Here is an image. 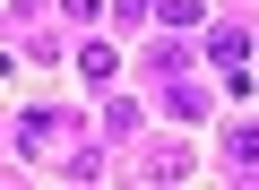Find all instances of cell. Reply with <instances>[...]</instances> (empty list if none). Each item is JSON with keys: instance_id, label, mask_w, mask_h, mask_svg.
<instances>
[{"instance_id": "7a4b0ae2", "label": "cell", "mask_w": 259, "mask_h": 190, "mask_svg": "<svg viewBox=\"0 0 259 190\" xmlns=\"http://www.w3.org/2000/svg\"><path fill=\"white\" fill-rule=\"evenodd\" d=\"M52 138H61V112H52V104L18 112V147H26V156H35V147H52Z\"/></svg>"}, {"instance_id": "6da1fadb", "label": "cell", "mask_w": 259, "mask_h": 190, "mask_svg": "<svg viewBox=\"0 0 259 190\" xmlns=\"http://www.w3.org/2000/svg\"><path fill=\"white\" fill-rule=\"evenodd\" d=\"M207 61L216 69H250V35L242 26H207Z\"/></svg>"}, {"instance_id": "3957f363", "label": "cell", "mask_w": 259, "mask_h": 190, "mask_svg": "<svg viewBox=\"0 0 259 190\" xmlns=\"http://www.w3.org/2000/svg\"><path fill=\"white\" fill-rule=\"evenodd\" d=\"M156 18H164L173 35H190V26H199V0H156Z\"/></svg>"}]
</instances>
